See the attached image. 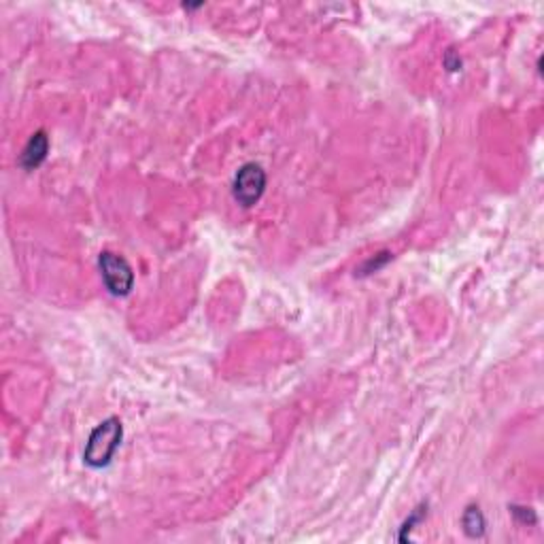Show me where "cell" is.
I'll return each instance as SVG.
<instances>
[{
    "mask_svg": "<svg viewBox=\"0 0 544 544\" xmlns=\"http://www.w3.org/2000/svg\"><path fill=\"white\" fill-rule=\"evenodd\" d=\"M124 438V425L117 417L105 419L100 425H96L85 442L83 461L90 468H105L113 461L119 444Z\"/></svg>",
    "mask_w": 544,
    "mask_h": 544,
    "instance_id": "1",
    "label": "cell"
},
{
    "mask_svg": "<svg viewBox=\"0 0 544 544\" xmlns=\"http://www.w3.org/2000/svg\"><path fill=\"white\" fill-rule=\"evenodd\" d=\"M98 266H100V272H102V281L113 296L124 298L132 292L134 270L126 261V257H122L113 251H102L98 255Z\"/></svg>",
    "mask_w": 544,
    "mask_h": 544,
    "instance_id": "2",
    "label": "cell"
},
{
    "mask_svg": "<svg viewBox=\"0 0 544 544\" xmlns=\"http://www.w3.org/2000/svg\"><path fill=\"white\" fill-rule=\"evenodd\" d=\"M264 189H266V170L259 164L247 162L236 170L234 183H232V194L240 206L249 208V206L257 204L259 198L264 196Z\"/></svg>",
    "mask_w": 544,
    "mask_h": 544,
    "instance_id": "3",
    "label": "cell"
},
{
    "mask_svg": "<svg viewBox=\"0 0 544 544\" xmlns=\"http://www.w3.org/2000/svg\"><path fill=\"white\" fill-rule=\"evenodd\" d=\"M47 153H49V138H47L45 130H39L26 143V147L20 155V164L24 170H35L45 162Z\"/></svg>",
    "mask_w": 544,
    "mask_h": 544,
    "instance_id": "4",
    "label": "cell"
},
{
    "mask_svg": "<svg viewBox=\"0 0 544 544\" xmlns=\"http://www.w3.org/2000/svg\"><path fill=\"white\" fill-rule=\"evenodd\" d=\"M463 531L470 536V538H483L485 531H487V521H485V514L480 512L478 506H468L466 512H463Z\"/></svg>",
    "mask_w": 544,
    "mask_h": 544,
    "instance_id": "5",
    "label": "cell"
},
{
    "mask_svg": "<svg viewBox=\"0 0 544 544\" xmlns=\"http://www.w3.org/2000/svg\"><path fill=\"white\" fill-rule=\"evenodd\" d=\"M425 514H427V506H419V508H415V512L404 521V525H402V529H400V542H406V540H410L408 538V531H413L415 529V525H419L423 519H425Z\"/></svg>",
    "mask_w": 544,
    "mask_h": 544,
    "instance_id": "6",
    "label": "cell"
},
{
    "mask_svg": "<svg viewBox=\"0 0 544 544\" xmlns=\"http://www.w3.org/2000/svg\"><path fill=\"white\" fill-rule=\"evenodd\" d=\"M389 259H391V253H389V251H383V253H379V255L370 257V259L360 268V275H372V272L381 270Z\"/></svg>",
    "mask_w": 544,
    "mask_h": 544,
    "instance_id": "7",
    "label": "cell"
},
{
    "mask_svg": "<svg viewBox=\"0 0 544 544\" xmlns=\"http://www.w3.org/2000/svg\"><path fill=\"white\" fill-rule=\"evenodd\" d=\"M508 510H510L512 516H514L519 523H523V525H536V521H538V516H536V512H533L531 508H525V506H510Z\"/></svg>",
    "mask_w": 544,
    "mask_h": 544,
    "instance_id": "8",
    "label": "cell"
},
{
    "mask_svg": "<svg viewBox=\"0 0 544 544\" xmlns=\"http://www.w3.org/2000/svg\"><path fill=\"white\" fill-rule=\"evenodd\" d=\"M444 66H447L449 71H459V69H461V58H459L453 49H449L447 56H444Z\"/></svg>",
    "mask_w": 544,
    "mask_h": 544,
    "instance_id": "9",
    "label": "cell"
}]
</instances>
